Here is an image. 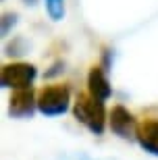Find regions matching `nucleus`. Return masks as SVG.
<instances>
[{
	"label": "nucleus",
	"mask_w": 158,
	"mask_h": 160,
	"mask_svg": "<svg viewBox=\"0 0 158 160\" xmlns=\"http://www.w3.org/2000/svg\"><path fill=\"white\" fill-rule=\"evenodd\" d=\"M38 108V98L33 96V89H17L13 92L8 100V114L13 119H31Z\"/></svg>",
	"instance_id": "nucleus-5"
},
{
	"label": "nucleus",
	"mask_w": 158,
	"mask_h": 160,
	"mask_svg": "<svg viewBox=\"0 0 158 160\" xmlns=\"http://www.w3.org/2000/svg\"><path fill=\"white\" fill-rule=\"evenodd\" d=\"M71 92L67 85H46L38 96V110L44 117H60L69 110Z\"/></svg>",
	"instance_id": "nucleus-2"
},
{
	"label": "nucleus",
	"mask_w": 158,
	"mask_h": 160,
	"mask_svg": "<svg viewBox=\"0 0 158 160\" xmlns=\"http://www.w3.org/2000/svg\"><path fill=\"white\" fill-rule=\"evenodd\" d=\"M17 12H4V17H2V36H8V31H11V25L15 27L17 25Z\"/></svg>",
	"instance_id": "nucleus-9"
},
{
	"label": "nucleus",
	"mask_w": 158,
	"mask_h": 160,
	"mask_svg": "<svg viewBox=\"0 0 158 160\" xmlns=\"http://www.w3.org/2000/svg\"><path fill=\"white\" fill-rule=\"evenodd\" d=\"M73 114H75L77 123H81L89 133L94 135H102L106 127V108L102 100H96L89 94H79L73 106Z\"/></svg>",
	"instance_id": "nucleus-1"
},
{
	"label": "nucleus",
	"mask_w": 158,
	"mask_h": 160,
	"mask_svg": "<svg viewBox=\"0 0 158 160\" xmlns=\"http://www.w3.org/2000/svg\"><path fill=\"white\" fill-rule=\"evenodd\" d=\"M137 143L148 154L158 156V119H146L137 129Z\"/></svg>",
	"instance_id": "nucleus-6"
},
{
	"label": "nucleus",
	"mask_w": 158,
	"mask_h": 160,
	"mask_svg": "<svg viewBox=\"0 0 158 160\" xmlns=\"http://www.w3.org/2000/svg\"><path fill=\"white\" fill-rule=\"evenodd\" d=\"M46 12L52 21H63L64 19V0H44Z\"/></svg>",
	"instance_id": "nucleus-8"
},
{
	"label": "nucleus",
	"mask_w": 158,
	"mask_h": 160,
	"mask_svg": "<svg viewBox=\"0 0 158 160\" xmlns=\"http://www.w3.org/2000/svg\"><path fill=\"white\" fill-rule=\"evenodd\" d=\"M25 4H35V0H25Z\"/></svg>",
	"instance_id": "nucleus-10"
},
{
	"label": "nucleus",
	"mask_w": 158,
	"mask_h": 160,
	"mask_svg": "<svg viewBox=\"0 0 158 160\" xmlns=\"http://www.w3.org/2000/svg\"><path fill=\"white\" fill-rule=\"evenodd\" d=\"M38 77V69L29 62H13L4 65L0 71V85L4 89H29Z\"/></svg>",
	"instance_id": "nucleus-3"
},
{
	"label": "nucleus",
	"mask_w": 158,
	"mask_h": 160,
	"mask_svg": "<svg viewBox=\"0 0 158 160\" xmlns=\"http://www.w3.org/2000/svg\"><path fill=\"white\" fill-rule=\"evenodd\" d=\"M88 92L89 96H94L96 100H108L112 94V88H110V81L108 77L104 75V71L100 67H92V71L88 75Z\"/></svg>",
	"instance_id": "nucleus-7"
},
{
	"label": "nucleus",
	"mask_w": 158,
	"mask_h": 160,
	"mask_svg": "<svg viewBox=\"0 0 158 160\" xmlns=\"http://www.w3.org/2000/svg\"><path fill=\"white\" fill-rule=\"evenodd\" d=\"M108 125H110V131L115 135H119L121 139H135L137 137V129L140 125L135 121V117L129 112L125 106H115L110 110V117H108Z\"/></svg>",
	"instance_id": "nucleus-4"
}]
</instances>
